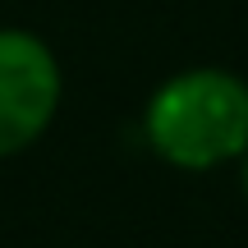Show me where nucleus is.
<instances>
[{
  "mask_svg": "<svg viewBox=\"0 0 248 248\" xmlns=\"http://www.w3.org/2000/svg\"><path fill=\"white\" fill-rule=\"evenodd\" d=\"M239 161H244V166H239V184H244V198H248V147H244Z\"/></svg>",
  "mask_w": 248,
  "mask_h": 248,
  "instance_id": "obj_3",
  "label": "nucleus"
},
{
  "mask_svg": "<svg viewBox=\"0 0 248 248\" xmlns=\"http://www.w3.org/2000/svg\"><path fill=\"white\" fill-rule=\"evenodd\" d=\"M64 97L55 51L28 28H0V161L51 129Z\"/></svg>",
  "mask_w": 248,
  "mask_h": 248,
  "instance_id": "obj_2",
  "label": "nucleus"
},
{
  "mask_svg": "<svg viewBox=\"0 0 248 248\" xmlns=\"http://www.w3.org/2000/svg\"><path fill=\"white\" fill-rule=\"evenodd\" d=\"M147 147L175 170H216L248 147V83L230 69H184L142 110Z\"/></svg>",
  "mask_w": 248,
  "mask_h": 248,
  "instance_id": "obj_1",
  "label": "nucleus"
}]
</instances>
